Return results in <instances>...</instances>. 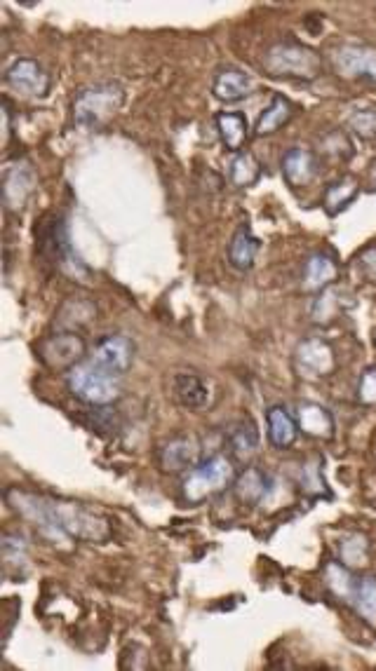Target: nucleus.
I'll return each mask as SVG.
<instances>
[{"mask_svg":"<svg viewBox=\"0 0 376 671\" xmlns=\"http://www.w3.org/2000/svg\"><path fill=\"white\" fill-rule=\"evenodd\" d=\"M5 498H8V505L19 517L31 521L40 533L52 540L76 538L87 542H102L111 533L109 519L78 503L36 496V493L22 491V488H10L5 493Z\"/></svg>","mask_w":376,"mask_h":671,"instance_id":"nucleus-1","label":"nucleus"},{"mask_svg":"<svg viewBox=\"0 0 376 671\" xmlns=\"http://www.w3.org/2000/svg\"><path fill=\"white\" fill-rule=\"evenodd\" d=\"M261 69L271 78L311 83L322 73V59L313 47L297 43V40H280L266 50Z\"/></svg>","mask_w":376,"mask_h":671,"instance_id":"nucleus-2","label":"nucleus"},{"mask_svg":"<svg viewBox=\"0 0 376 671\" xmlns=\"http://www.w3.org/2000/svg\"><path fill=\"white\" fill-rule=\"evenodd\" d=\"M125 104V90L120 83L106 80V83H94L83 87L71 104L73 125L85 127V130H99L106 122L118 115Z\"/></svg>","mask_w":376,"mask_h":671,"instance_id":"nucleus-3","label":"nucleus"},{"mask_svg":"<svg viewBox=\"0 0 376 671\" xmlns=\"http://www.w3.org/2000/svg\"><path fill=\"white\" fill-rule=\"evenodd\" d=\"M36 249H38L40 259H43L45 263H50V266L59 270V273L69 275L73 277V280H80V277L87 275V268L83 266V261L73 254L71 242H69V230H66V223L62 216L50 214L38 223Z\"/></svg>","mask_w":376,"mask_h":671,"instance_id":"nucleus-4","label":"nucleus"},{"mask_svg":"<svg viewBox=\"0 0 376 671\" xmlns=\"http://www.w3.org/2000/svg\"><path fill=\"white\" fill-rule=\"evenodd\" d=\"M235 479V470L231 458L226 456H210L186 472L184 481H181V498L188 505H200L207 498L217 496L226 486H231Z\"/></svg>","mask_w":376,"mask_h":671,"instance_id":"nucleus-5","label":"nucleus"},{"mask_svg":"<svg viewBox=\"0 0 376 671\" xmlns=\"http://www.w3.org/2000/svg\"><path fill=\"white\" fill-rule=\"evenodd\" d=\"M120 381H123V378L99 369V366L92 364L90 359H85L83 364H78L76 369H71L69 374H66V385H69L71 395L90 406H109L113 402H118L120 390H123Z\"/></svg>","mask_w":376,"mask_h":671,"instance_id":"nucleus-6","label":"nucleus"},{"mask_svg":"<svg viewBox=\"0 0 376 671\" xmlns=\"http://www.w3.org/2000/svg\"><path fill=\"white\" fill-rule=\"evenodd\" d=\"M38 359L50 371L69 374L87 359V343L78 331H55L38 343Z\"/></svg>","mask_w":376,"mask_h":671,"instance_id":"nucleus-7","label":"nucleus"},{"mask_svg":"<svg viewBox=\"0 0 376 671\" xmlns=\"http://www.w3.org/2000/svg\"><path fill=\"white\" fill-rule=\"evenodd\" d=\"M327 582L362 618L376 622V578H353L344 566L332 564L327 568Z\"/></svg>","mask_w":376,"mask_h":671,"instance_id":"nucleus-8","label":"nucleus"},{"mask_svg":"<svg viewBox=\"0 0 376 671\" xmlns=\"http://www.w3.org/2000/svg\"><path fill=\"white\" fill-rule=\"evenodd\" d=\"M332 69L339 78L376 85V45L344 43L332 52Z\"/></svg>","mask_w":376,"mask_h":671,"instance_id":"nucleus-9","label":"nucleus"},{"mask_svg":"<svg viewBox=\"0 0 376 671\" xmlns=\"http://www.w3.org/2000/svg\"><path fill=\"white\" fill-rule=\"evenodd\" d=\"M294 369L299 371L301 378L318 381V378H327L337 369V355H334L332 345L322 341V338H306L294 352Z\"/></svg>","mask_w":376,"mask_h":671,"instance_id":"nucleus-10","label":"nucleus"},{"mask_svg":"<svg viewBox=\"0 0 376 671\" xmlns=\"http://www.w3.org/2000/svg\"><path fill=\"white\" fill-rule=\"evenodd\" d=\"M5 85L12 87V90L19 94H24V97L43 99L47 97V92H50L52 78L40 61L22 57L5 71Z\"/></svg>","mask_w":376,"mask_h":671,"instance_id":"nucleus-11","label":"nucleus"},{"mask_svg":"<svg viewBox=\"0 0 376 671\" xmlns=\"http://www.w3.org/2000/svg\"><path fill=\"white\" fill-rule=\"evenodd\" d=\"M87 359H90L92 364H97L99 369L123 378L127 374V369L132 366L134 345L127 336H106L94 345L92 355H87Z\"/></svg>","mask_w":376,"mask_h":671,"instance_id":"nucleus-12","label":"nucleus"},{"mask_svg":"<svg viewBox=\"0 0 376 671\" xmlns=\"http://www.w3.org/2000/svg\"><path fill=\"white\" fill-rule=\"evenodd\" d=\"M200 463V442L193 435H177L158 449V465L167 474L193 470Z\"/></svg>","mask_w":376,"mask_h":671,"instance_id":"nucleus-13","label":"nucleus"},{"mask_svg":"<svg viewBox=\"0 0 376 671\" xmlns=\"http://www.w3.org/2000/svg\"><path fill=\"white\" fill-rule=\"evenodd\" d=\"M33 191H36V174L29 162H15L5 169L3 202L8 212H22Z\"/></svg>","mask_w":376,"mask_h":671,"instance_id":"nucleus-14","label":"nucleus"},{"mask_svg":"<svg viewBox=\"0 0 376 671\" xmlns=\"http://www.w3.org/2000/svg\"><path fill=\"white\" fill-rule=\"evenodd\" d=\"M320 172L318 155L308 148L294 146L282 155V176L290 183L292 188H304L308 183H313L315 176Z\"/></svg>","mask_w":376,"mask_h":671,"instance_id":"nucleus-15","label":"nucleus"},{"mask_svg":"<svg viewBox=\"0 0 376 671\" xmlns=\"http://www.w3.org/2000/svg\"><path fill=\"white\" fill-rule=\"evenodd\" d=\"M170 390H172L170 395L174 397V402L184 406V409L200 411V409H205V406H210L212 402L210 383L196 374H174Z\"/></svg>","mask_w":376,"mask_h":671,"instance_id":"nucleus-16","label":"nucleus"},{"mask_svg":"<svg viewBox=\"0 0 376 671\" xmlns=\"http://www.w3.org/2000/svg\"><path fill=\"white\" fill-rule=\"evenodd\" d=\"M252 78L250 73H245L243 69H235V66H226L221 69L217 76L212 80V92L219 101H226V104H233V101L245 99L247 94L252 92Z\"/></svg>","mask_w":376,"mask_h":671,"instance_id":"nucleus-17","label":"nucleus"},{"mask_svg":"<svg viewBox=\"0 0 376 671\" xmlns=\"http://www.w3.org/2000/svg\"><path fill=\"white\" fill-rule=\"evenodd\" d=\"M266 425H268L266 430L268 442H271L275 449H290V446L297 442L299 425L285 406H271V409L266 411Z\"/></svg>","mask_w":376,"mask_h":671,"instance_id":"nucleus-18","label":"nucleus"},{"mask_svg":"<svg viewBox=\"0 0 376 671\" xmlns=\"http://www.w3.org/2000/svg\"><path fill=\"white\" fill-rule=\"evenodd\" d=\"M97 317V305L87 298L71 296L59 305L55 315V327L57 331H78L85 324H90Z\"/></svg>","mask_w":376,"mask_h":671,"instance_id":"nucleus-19","label":"nucleus"},{"mask_svg":"<svg viewBox=\"0 0 376 671\" xmlns=\"http://www.w3.org/2000/svg\"><path fill=\"white\" fill-rule=\"evenodd\" d=\"M214 122H217L221 144H224L231 153L243 151L247 139H250V122H247L245 115L235 111H224L214 118Z\"/></svg>","mask_w":376,"mask_h":671,"instance_id":"nucleus-20","label":"nucleus"},{"mask_svg":"<svg viewBox=\"0 0 376 671\" xmlns=\"http://www.w3.org/2000/svg\"><path fill=\"white\" fill-rule=\"evenodd\" d=\"M273 491L271 474L257 470V467H247V470L235 479V496H238L247 505H261Z\"/></svg>","mask_w":376,"mask_h":671,"instance_id":"nucleus-21","label":"nucleus"},{"mask_svg":"<svg viewBox=\"0 0 376 671\" xmlns=\"http://www.w3.org/2000/svg\"><path fill=\"white\" fill-rule=\"evenodd\" d=\"M297 425L299 430L308 437L315 439H332L334 437V418L325 406L306 402L299 406L297 413Z\"/></svg>","mask_w":376,"mask_h":671,"instance_id":"nucleus-22","label":"nucleus"},{"mask_svg":"<svg viewBox=\"0 0 376 671\" xmlns=\"http://www.w3.org/2000/svg\"><path fill=\"white\" fill-rule=\"evenodd\" d=\"M294 111H297V108H294L290 99L282 97V94H275L271 104H268L264 108V113L259 115L254 134H257V137H271V134L282 130V127L294 118Z\"/></svg>","mask_w":376,"mask_h":671,"instance_id":"nucleus-23","label":"nucleus"},{"mask_svg":"<svg viewBox=\"0 0 376 671\" xmlns=\"http://www.w3.org/2000/svg\"><path fill=\"white\" fill-rule=\"evenodd\" d=\"M228 446L238 460H250L259 449V430L252 418H240L228 427Z\"/></svg>","mask_w":376,"mask_h":671,"instance_id":"nucleus-24","label":"nucleus"},{"mask_svg":"<svg viewBox=\"0 0 376 671\" xmlns=\"http://www.w3.org/2000/svg\"><path fill=\"white\" fill-rule=\"evenodd\" d=\"M339 277V266L332 256L327 254H313L304 266V284L306 289L322 291L332 287L334 280Z\"/></svg>","mask_w":376,"mask_h":671,"instance_id":"nucleus-25","label":"nucleus"},{"mask_svg":"<svg viewBox=\"0 0 376 671\" xmlns=\"http://www.w3.org/2000/svg\"><path fill=\"white\" fill-rule=\"evenodd\" d=\"M259 254V240L252 235L250 226H240L235 230L231 244H228V261L233 268L250 270Z\"/></svg>","mask_w":376,"mask_h":671,"instance_id":"nucleus-26","label":"nucleus"},{"mask_svg":"<svg viewBox=\"0 0 376 671\" xmlns=\"http://www.w3.org/2000/svg\"><path fill=\"white\" fill-rule=\"evenodd\" d=\"M358 181L353 179V176H344V179L329 183L327 191H325V198H322V207H325V212L329 216H337L339 212H344V209L351 205V202L358 198Z\"/></svg>","mask_w":376,"mask_h":671,"instance_id":"nucleus-27","label":"nucleus"},{"mask_svg":"<svg viewBox=\"0 0 376 671\" xmlns=\"http://www.w3.org/2000/svg\"><path fill=\"white\" fill-rule=\"evenodd\" d=\"M228 176H231V183L235 188L254 186L261 176L259 160L254 158L250 151L235 153V158L231 160V169H228Z\"/></svg>","mask_w":376,"mask_h":671,"instance_id":"nucleus-28","label":"nucleus"},{"mask_svg":"<svg viewBox=\"0 0 376 671\" xmlns=\"http://www.w3.org/2000/svg\"><path fill=\"white\" fill-rule=\"evenodd\" d=\"M348 130L365 144H376V108H355L346 120Z\"/></svg>","mask_w":376,"mask_h":671,"instance_id":"nucleus-29","label":"nucleus"},{"mask_svg":"<svg viewBox=\"0 0 376 671\" xmlns=\"http://www.w3.org/2000/svg\"><path fill=\"white\" fill-rule=\"evenodd\" d=\"M339 310V291L337 289H322L318 301L313 305V320L315 322H325V320H332L334 315H337Z\"/></svg>","mask_w":376,"mask_h":671,"instance_id":"nucleus-30","label":"nucleus"},{"mask_svg":"<svg viewBox=\"0 0 376 671\" xmlns=\"http://www.w3.org/2000/svg\"><path fill=\"white\" fill-rule=\"evenodd\" d=\"M341 559L344 564L353 566V564H365L367 559V542L365 538H358V535H351L348 542H341Z\"/></svg>","mask_w":376,"mask_h":671,"instance_id":"nucleus-31","label":"nucleus"},{"mask_svg":"<svg viewBox=\"0 0 376 671\" xmlns=\"http://www.w3.org/2000/svg\"><path fill=\"white\" fill-rule=\"evenodd\" d=\"M358 397L362 404L376 406V366H372V369H367L365 374H362L358 385Z\"/></svg>","mask_w":376,"mask_h":671,"instance_id":"nucleus-32","label":"nucleus"},{"mask_svg":"<svg viewBox=\"0 0 376 671\" xmlns=\"http://www.w3.org/2000/svg\"><path fill=\"white\" fill-rule=\"evenodd\" d=\"M360 266H362V273H365L367 280L376 282V249H372V252H367L365 256H362Z\"/></svg>","mask_w":376,"mask_h":671,"instance_id":"nucleus-33","label":"nucleus"}]
</instances>
